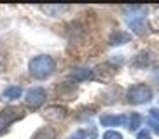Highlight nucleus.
Here are the masks:
<instances>
[{"instance_id": "1a4fd4ad", "label": "nucleus", "mask_w": 159, "mask_h": 139, "mask_svg": "<svg viewBox=\"0 0 159 139\" xmlns=\"http://www.w3.org/2000/svg\"><path fill=\"white\" fill-rule=\"evenodd\" d=\"M32 139H56V132L52 127L46 125V127H40V129L32 136Z\"/></svg>"}, {"instance_id": "39448f33", "label": "nucleus", "mask_w": 159, "mask_h": 139, "mask_svg": "<svg viewBox=\"0 0 159 139\" xmlns=\"http://www.w3.org/2000/svg\"><path fill=\"white\" fill-rule=\"evenodd\" d=\"M47 99V92L44 87H30L26 91V97H25V103H26V106L30 108H40L46 103Z\"/></svg>"}, {"instance_id": "f257e3e1", "label": "nucleus", "mask_w": 159, "mask_h": 139, "mask_svg": "<svg viewBox=\"0 0 159 139\" xmlns=\"http://www.w3.org/2000/svg\"><path fill=\"white\" fill-rule=\"evenodd\" d=\"M28 70H30V75H32L33 78L44 80V78H47V77H51V75L54 73V70H56V61L47 54L35 56V57L30 61Z\"/></svg>"}, {"instance_id": "f8f14e48", "label": "nucleus", "mask_w": 159, "mask_h": 139, "mask_svg": "<svg viewBox=\"0 0 159 139\" xmlns=\"http://www.w3.org/2000/svg\"><path fill=\"white\" fill-rule=\"evenodd\" d=\"M40 9L44 11V12H51V16H58L60 12H63V11L66 9L65 5H40Z\"/></svg>"}, {"instance_id": "6e6552de", "label": "nucleus", "mask_w": 159, "mask_h": 139, "mask_svg": "<svg viewBox=\"0 0 159 139\" xmlns=\"http://www.w3.org/2000/svg\"><path fill=\"white\" fill-rule=\"evenodd\" d=\"M131 40V35L126 32H122V30H117V32H114L112 35H110V38H108V44L110 45H122V44H126V42Z\"/></svg>"}, {"instance_id": "f3484780", "label": "nucleus", "mask_w": 159, "mask_h": 139, "mask_svg": "<svg viewBox=\"0 0 159 139\" xmlns=\"http://www.w3.org/2000/svg\"><path fill=\"white\" fill-rule=\"evenodd\" d=\"M136 139H150V130L149 129H143L138 132V136H136Z\"/></svg>"}, {"instance_id": "ddd939ff", "label": "nucleus", "mask_w": 159, "mask_h": 139, "mask_svg": "<svg viewBox=\"0 0 159 139\" xmlns=\"http://www.w3.org/2000/svg\"><path fill=\"white\" fill-rule=\"evenodd\" d=\"M47 116H49V118H52V116H56V118H63V116H65V110H63V108H49V110H47V113H46Z\"/></svg>"}, {"instance_id": "a211bd4d", "label": "nucleus", "mask_w": 159, "mask_h": 139, "mask_svg": "<svg viewBox=\"0 0 159 139\" xmlns=\"http://www.w3.org/2000/svg\"><path fill=\"white\" fill-rule=\"evenodd\" d=\"M149 125H150V129H152L156 134L159 136V122H156V120H152V118H149Z\"/></svg>"}, {"instance_id": "f03ea898", "label": "nucleus", "mask_w": 159, "mask_h": 139, "mask_svg": "<svg viewBox=\"0 0 159 139\" xmlns=\"http://www.w3.org/2000/svg\"><path fill=\"white\" fill-rule=\"evenodd\" d=\"M126 12V21L129 24V28L138 35L145 33V12L147 9L142 5H133V7H124Z\"/></svg>"}, {"instance_id": "423d86ee", "label": "nucleus", "mask_w": 159, "mask_h": 139, "mask_svg": "<svg viewBox=\"0 0 159 139\" xmlns=\"http://www.w3.org/2000/svg\"><path fill=\"white\" fill-rule=\"evenodd\" d=\"M100 124L103 127H117V125H126L128 124V115H102Z\"/></svg>"}, {"instance_id": "9b49d317", "label": "nucleus", "mask_w": 159, "mask_h": 139, "mask_svg": "<svg viewBox=\"0 0 159 139\" xmlns=\"http://www.w3.org/2000/svg\"><path fill=\"white\" fill-rule=\"evenodd\" d=\"M128 129L133 132V130H136L138 127L142 125V115L140 113H131L129 116H128Z\"/></svg>"}, {"instance_id": "4468645a", "label": "nucleus", "mask_w": 159, "mask_h": 139, "mask_svg": "<svg viewBox=\"0 0 159 139\" xmlns=\"http://www.w3.org/2000/svg\"><path fill=\"white\" fill-rule=\"evenodd\" d=\"M103 139H122L121 132H116V130H107L103 134Z\"/></svg>"}, {"instance_id": "9d476101", "label": "nucleus", "mask_w": 159, "mask_h": 139, "mask_svg": "<svg viewBox=\"0 0 159 139\" xmlns=\"http://www.w3.org/2000/svg\"><path fill=\"white\" fill-rule=\"evenodd\" d=\"M91 75H93V71H91L89 68H75L70 73V77L75 80V82H82V80L91 78Z\"/></svg>"}, {"instance_id": "7ed1b4c3", "label": "nucleus", "mask_w": 159, "mask_h": 139, "mask_svg": "<svg viewBox=\"0 0 159 139\" xmlns=\"http://www.w3.org/2000/svg\"><path fill=\"white\" fill-rule=\"evenodd\" d=\"M152 99V89L147 83H136L128 91V103L131 104H143Z\"/></svg>"}, {"instance_id": "dca6fc26", "label": "nucleus", "mask_w": 159, "mask_h": 139, "mask_svg": "<svg viewBox=\"0 0 159 139\" xmlns=\"http://www.w3.org/2000/svg\"><path fill=\"white\" fill-rule=\"evenodd\" d=\"M149 118H152V120L159 122V108H152V110L149 111Z\"/></svg>"}, {"instance_id": "2eb2a0df", "label": "nucleus", "mask_w": 159, "mask_h": 139, "mask_svg": "<svg viewBox=\"0 0 159 139\" xmlns=\"http://www.w3.org/2000/svg\"><path fill=\"white\" fill-rule=\"evenodd\" d=\"M143 56H145V52H142V54L138 56V59L135 61V65H136V66H147V65H149V59H145Z\"/></svg>"}, {"instance_id": "0eeeda50", "label": "nucleus", "mask_w": 159, "mask_h": 139, "mask_svg": "<svg viewBox=\"0 0 159 139\" xmlns=\"http://www.w3.org/2000/svg\"><path fill=\"white\" fill-rule=\"evenodd\" d=\"M21 94H23V89L19 87V85H9L7 89H4V92H2V99H4L5 103H7V101H16V99L21 97Z\"/></svg>"}, {"instance_id": "6ab92c4d", "label": "nucleus", "mask_w": 159, "mask_h": 139, "mask_svg": "<svg viewBox=\"0 0 159 139\" xmlns=\"http://www.w3.org/2000/svg\"><path fill=\"white\" fill-rule=\"evenodd\" d=\"M72 139H80V137H72Z\"/></svg>"}, {"instance_id": "20e7f679", "label": "nucleus", "mask_w": 159, "mask_h": 139, "mask_svg": "<svg viewBox=\"0 0 159 139\" xmlns=\"http://www.w3.org/2000/svg\"><path fill=\"white\" fill-rule=\"evenodd\" d=\"M25 116L23 110L21 108H16V106H7L4 110H0V132L5 130L9 125H12L14 122L21 120Z\"/></svg>"}]
</instances>
